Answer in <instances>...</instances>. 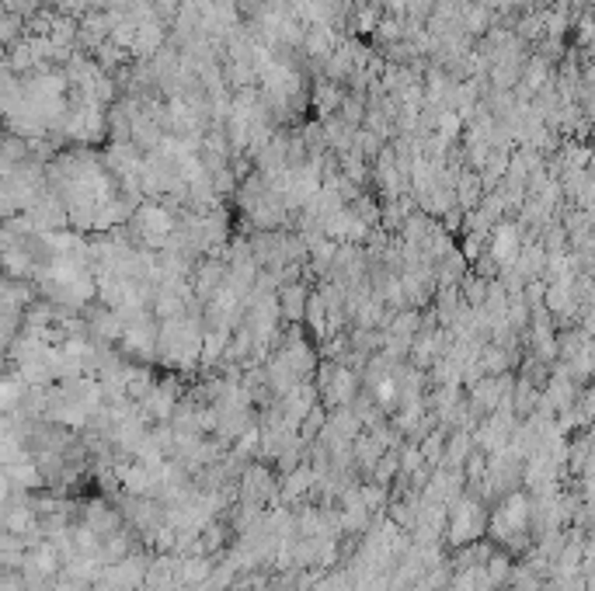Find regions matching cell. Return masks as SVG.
<instances>
[{"mask_svg": "<svg viewBox=\"0 0 595 591\" xmlns=\"http://www.w3.org/2000/svg\"><path fill=\"white\" fill-rule=\"evenodd\" d=\"M522 255V240H519V230L512 223H501L491 234V257H498L501 265H512L516 257Z\"/></svg>", "mask_w": 595, "mask_h": 591, "instance_id": "obj_2", "label": "cell"}, {"mask_svg": "<svg viewBox=\"0 0 595 591\" xmlns=\"http://www.w3.org/2000/svg\"><path fill=\"white\" fill-rule=\"evenodd\" d=\"M320 390H324V400H335V404H345L358 394L356 376L341 366H328L324 369V379H320Z\"/></svg>", "mask_w": 595, "mask_h": 591, "instance_id": "obj_1", "label": "cell"}]
</instances>
